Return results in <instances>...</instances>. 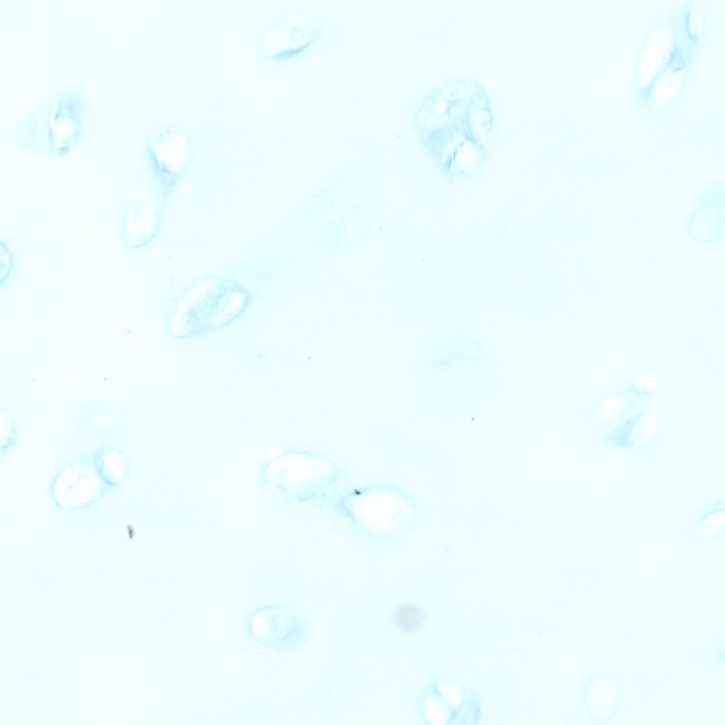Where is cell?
<instances>
[{"label": "cell", "instance_id": "7a4b0ae2", "mask_svg": "<svg viewBox=\"0 0 725 725\" xmlns=\"http://www.w3.org/2000/svg\"><path fill=\"white\" fill-rule=\"evenodd\" d=\"M395 619L400 629L406 632H414L423 624L424 614L418 606L406 603L398 608Z\"/></svg>", "mask_w": 725, "mask_h": 725}, {"label": "cell", "instance_id": "6da1fadb", "mask_svg": "<svg viewBox=\"0 0 725 725\" xmlns=\"http://www.w3.org/2000/svg\"><path fill=\"white\" fill-rule=\"evenodd\" d=\"M60 474L55 486L62 489L54 490L58 493L57 501L64 508H76L91 500L96 493L98 482L96 478L83 467H70Z\"/></svg>", "mask_w": 725, "mask_h": 725}, {"label": "cell", "instance_id": "3957f363", "mask_svg": "<svg viewBox=\"0 0 725 725\" xmlns=\"http://www.w3.org/2000/svg\"><path fill=\"white\" fill-rule=\"evenodd\" d=\"M99 462L101 476L111 484H118L124 476L125 464L119 453H105Z\"/></svg>", "mask_w": 725, "mask_h": 725}]
</instances>
